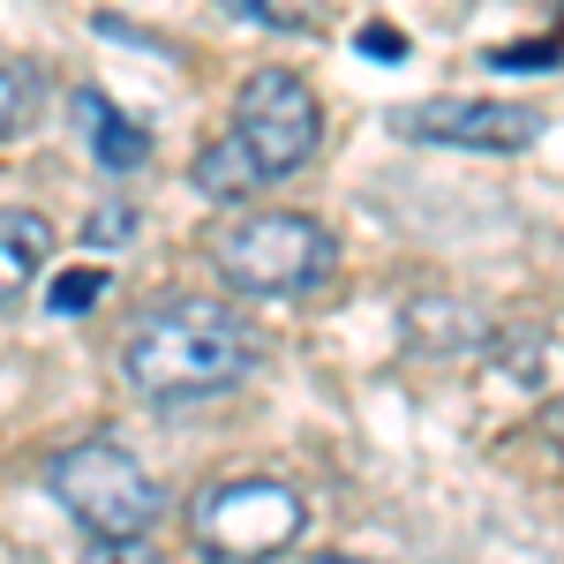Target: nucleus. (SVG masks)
I'll return each instance as SVG.
<instances>
[{
    "label": "nucleus",
    "mask_w": 564,
    "mask_h": 564,
    "mask_svg": "<svg viewBox=\"0 0 564 564\" xmlns=\"http://www.w3.org/2000/svg\"><path fill=\"white\" fill-rule=\"evenodd\" d=\"M257 332L218 302H166L135 324L129 354H121V377L143 399H212L234 391L257 369Z\"/></svg>",
    "instance_id": "nucleus-1"
},
{
    "label": "nucleus",
    "mask_w": 564,
    "mask_h": 564,
    "mask_svg": "<svg viewBox=\"0 0 564 564\" xmlns=\"http://www.w3.org/2000/svg\"><path fill=\"white\" fill-rule=\"evenodd\" d=\"M53 497H61V512L84 527L98 550H135L151 527H159V481L135 467L121 444H106V436H90V444H68L61 459H53Z\"/></svg>",
    "instance_id": "nucleus-2"
},
{
    "label": "nucleus",
    "mask_w": 564,
    "mask_h": 564,
    "mask_svg": "<svg viewBox=\"0 0 564 564\" xmlns=\"http://www.w3.org/2000/svg\"><path fill=\"white\" fill-rule=\"evenodd\" d=\"M339 263V241L294 212H263L241 218L226 241H218V279L234 294H257V302H286V294H316Z\"/></svg>",
    "instance_id": "nucleus-3"
},
{
    "label": "nucleus",
    "mask_w": 564,
    "mask_h": 564,
    "mask_svg": "<svg viewBox=\"0 0 564 564\" xmlns=\"http://www.w3.org/2000/svg\"><path fill=\"white\" fill-rule=\"evenodd\" d=\"M188 520H196V542L212 557H279V550L302 542L308 505H302V489H286V481L241 475V481H212Z\"/></svg>",
    "instance_id": "nucleus-4"
},
{
    "label": "nucleus",
    "mask_w": 564,
    "mask_h": 564,
    "mask_svg": "<svg viewBox=\"0 0 564 564\" xmlns=\"http://www.w3.org/2000/svg\"><path fill=\"white\" fill-rule=\"evenodd\" d=\"M234 135H241V151L257 159L263 181L302 174L308 151H316V135H324L316 90H308L294 68H263V76H249L241 106H234Z\"/></svg>",
    "instance_id": "nucleus-5"
},
{
    "label": "nucleus",
    "mask_w": 564,
    "mask_h": 564,
    "mask_svg": "<svg viewBox=\"0 0 564 564\" xmlns=\"http://www.w3.org/2000/svg\"><path fill=\"white\" fill-rule=\"evenodd\" d=\"M391 129H406L414 143H452V151H527L542 135V113L512 98H430V106H399Z\"/></svg>",
    "instance_id": "nucleus-6"
},
{
    "label": "nucleus",
    "mask_w": 564,
    "mask_h": 564,
    "mask_svg": "<svg viewBox=\"0 0 564 564\" xmlns=\"http://www.w3.org/2000/svg\"><path fill=\"white\" fill-rule=\"evenodd\" d=\"M76 121L90 129V159L106 166V174H135L143 159H151V135H143V121H129L106 90H76Z\"/></svg>",
    "instance_id": "nucleus-7"
},
{
    "label": "nucleus",
    "mask_w": 564,
    "mask_h": 564,
    "mask_svg": "<svg viewBox=\"0 0 564 564\" xmlns=\"http://www.w3.org/2000/svg\"><path fill=\"white\" fill-rule=\"evenodd\" d=\"M53 257V226L39 212H0V308L23 302Z\"/></svg>",
    "instance_id": "nucleus-8"
},
{
    "label": "nucleus",
    "mask_w": 564,
    "mask_h": 564,
    "mask_svg": "<svg viewBox=\"0 0 564 564\" xmlns=\"http://www.w3.org/2000/svg\"><path fill=\"white\" fill-rule=\"evenodd\" d=\"M196 188L212 196V204H241L249 188H263V174H257V159L241 151V135H218L212 151L196 159Z\"/></svg>",
    "instance_id": "nucleus-9"
},
{
    "label": "nucleus",
    "mask_w": 564,
    "mask_h": 564,
    "mask_svg": "<svg viewBox=\"0 0 564 564\" xmlns=\"http://www.w3.org/2000/svg\"><path fill=\"white\" fill-rule=\"evenodd\" d=\"M31 113H39V76L23 61H0V135H15Z\"/></svg>",
    "instance_id": "nucleus-10"
},
{
    "label": "nucleus",
    "mask_w": 564,
    "mask_h": 564,
    "mask_svg": "<svg viewBox=\"0 0 564 564\" xmlns=\"http://www.w3.org/2000/svg\"><path fill=\"white\" fill-rule=\"evenodd\" d=\"M241 15H257L263 31H308L324 15V0H234Z\"/></svg>",
    "instance_id": "nucleus-11"
},
{
    "label": "nucleus",
    "mask_w": 564,
    "mask_h": 564,
    "mask_svg": "<svg viewBox=\"0 0 564 564\" xmlns=\"http://www.w3.org/2000/svg\"><path fill=\"white\" fill-rule=\"evenodd\" d=\"M98 294H106V271H68V279H53L45 302H53V316H76V308H90Z\"/></svg>",
    "instance_id": "nucleus-12"
},
{
    "label": "nucleus",
    "mask_w": 564,
    "mask_h": 564,
    "mask_svg": "<svg viewBox=\"0 0 564 564\" xmlns=\"http://www.w3.org/2000/svg\"><path fill=\"white\" fill-rule=\"evenodd\" d=\"M129 226H135V212H129V204H106V212L90 218V241H113V234L129 241Z\"/></svg>",
    "instance_id": "nucleus-13"
},
{
    "label": "nucleus",
    "mask_w": 564,
    "mask_h": 564,
    "mask_svg": "<svg viewBox=\"0 0 564 564\" xmlns=\"http://www.w3.org/2000/svg\"><path fill=\"white\" fill-rule=\"evenodd\" d=\"M557 61V45H505L497 53V68H550Z\"/></svg>",
    "instance_id": "nucleus-14"
},
{
    "label": "nucleus",
    "mask_w": 564,
    "mask_h": 564,
    "mask_svg": "<svg viewBox=\"0 0 564 564\" xmlns=\"http://www.w3.org/2000/svg\"><path fill=\"white\" fill-rule=\"evenodd\" d=\"M361 45H369L377 61H399V39H391V31H369V39H361Z\"/></svg>",
    "instance_id": "nucleus-15"
},
{
    "label": "nucleus",
    "mask_w": 564,
    "mask_h": 564,
    "mask_svg": "<svg viewBox=\"0 0 564 564\" xmlns=\"http://www.w3.org/2000/svg\"><path fill=\"white\" fill-rule=\"evenodd\" d=\"M557 8H564V0H557Z\"/></svg>",
    "instance_id": "nucleus-16"
}]
</instances>
